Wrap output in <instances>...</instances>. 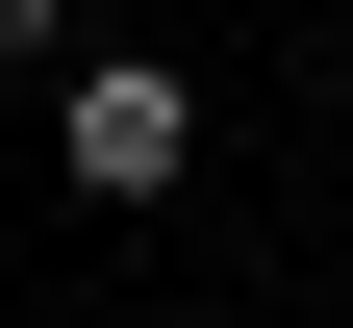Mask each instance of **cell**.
Returning <instances> with one entry per match:
<instances>
[{
    "label": "cell",
    "mask_w": 353,
    "mask_h": 328,
    "mask_svg": "<svg viewBox=\"0 0 353 328\" xmlns=\"http://www.w3.org/2000/svg\"><path fill=\"white\" fill-rule=\"evenodd\" d=\"M51 152L101 177V202H176V177H202V76L176 51H76L51 76Z\"/></svg>",
    "instance_id": "6da1fadb"
},
{
    "label": "cell",
    "mask_w": 353,
    "mask_h": 328,
    "mask_svg": "<svg viewBox=\"0 0 353 328\" xmlns=\"http://www.w3.org/2000/svg\"><path fill=\"white\" fill-rule=\"evenodd\" d=\"M0 76H76V0H0Z\"/></svg>",
    "instance_id": "7a4b0ae2"
}]
</instances>
